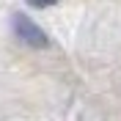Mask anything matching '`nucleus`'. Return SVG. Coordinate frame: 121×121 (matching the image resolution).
<instances>
[{
  "label": "nucleus",
  "instance_id": "f03ea898",
  "mask_svg": "<svg viewBox=\"0 0 121 121\" xmlns=\"http://www.w3.org/2000/svg\"><path fill=\"white\" fill-rule=\"evenodd\" d=\"M30 6H39V8H47V6H55L58 0H28Z\"/></svg>",
  "mask_w": 121,
  "mask_h": 121
},
{
  "label": "nucleus",
  "instance_id": "f257e3e1",
  "mask_svg": "<svg viewBox=\"0 0 121 121\" xmlns=\"http://www.w3.org/2000/svg\"><path fill=\"white\" fill-rule=\"evenodd\" d=\"M11 25H14L17 39H19V41H25V44H30V47H47V44H50V41H47V36H44V30L39 28L36 22H30L25 14H14Z\"/></svg>",
  "mask_w": 121,
  "mask_h": 121
}]
</instances>
